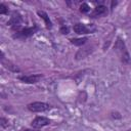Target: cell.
I'll use <instances>...</instances> for the list:
<instances>
[{
    "label": "cell",
    "mask_w": 131,
    "mask_h": 131,
    "mask_svg": "<svg viewBox=\"0 0 131 131\" xmlns=\"http://www.w3.org/2000/svg\"><path fill=\"white\" fill-rule=\"evenodd\" d=\"M38 14L40 15V17H42V18L44 19L46 27H47L48 29H50V28L52 27V24H51V20L49 19V16L47 15V13H46V12H44V11H41V10H39V11H38Z\"/></svg>",
    "instance_id": "obj_8"
},
{
    "label": "cell",
    "mask_w": 131,
    "mask_h": 131,
    "mask_svg": "<svg viewBox=\"0 0 131 131\" xmlns=\"http://www.w3.org/2000/svg\"><path fill=\"white\" fill-rule=\"evenodd\" d=\"M6 12H7V7L4 4H0V13L1 14H4Z\"/></svg>",
    "instance_id": "obj_13"
},
{
    "label": "cell",
    "mask_w": 131,
    "mask_h": 131,
    "mask_svg": "<svg viewBox=\"0 0 131 131\" xmlns=\"http://www.w3.org/2000/svg\"><path fill=\"white\" fill-rule=\"evenodd\" d=\"M18 79L25 83H36L41 79V75H30V76H20Z\"/></svg>",
    "instance_id": "obj_4"
},
{
    "label": "cell",
    "mask_w": 131,
    "mask_h": 131,
    "mask_svg": "<svg viewBox=\"0 0 131 131\" xmlns=\"http://www.w3.org/2000/svg\"><path fill=\"white\" fill-rule=\"evenodd\" d=\"M72 41V43L74 44V45H78V46H80V45H83L86 41H87V38H79V39H72L71 40Z\"/></svg>",
    "instance_id": "obj_10"
},
{
    "label": "cell",
    "mask_w": 131,
    "mask_h": 131,
    "mask_svg": "<svg viewBox=\"0 0 131 131\" xmlns=\"http://www.w3.org/2000/svg\"><path fill=\"white\" fill-rule=\"evenodd\" d=\"M28 108L29 111L31 112H34V113H37V112H44V111H47L50 108V105L48 103H45V102H41V101H36V102H32L28 105Z\"/></svg>",
    "instance_id": "obj_2"
},
{
    "label": "cell",
    "mask_w": 131,
    "mask_h": 131,
    "mask_svg": "<svg viewBox=\"0 0 131 131\" xmlns=\"http://www.w3.org/2000/svg\"><path fill=\"white\" fill-rule=\"evenodd\" d=\"M106 12H107V9H106V7H105L104 5H98V6L95 8L94 12H93V16L103 15V14H105Z\"/></svg>",
    "instance_id": "obj_9"
},
{
    "label": "cell",
    "mask_w": 131,
    "mask_h": 131,
    "mask_svg": "<svg viewBox=\"0 0 131 131\" xmlns=\"http://www.w3.org/2000/svg\"><path fill=\"white\" fill-rule=\"evenodd\" d=\"M91 51H92V50H91V48H89V47L84 48V49H81V50H79V51L77 52V54H76V58H77V59L84 58V57H86Z\"/></svg>",
    "instance_id": "obj_6"
},
{
    "label": "cell",
    "mask_w": 131,
    "mask_h": 131,
    "mask_svg": "<svg viewBox=\"0 0 131 131\" xmlns=\"http://www.w3.org/2000/svg\"><path fill=\"white\" fill-rule=\"evenodd\" d=\"M21 20V18H20V16L19 15H13L12 16V18L9 20V24H11V25H17L19 21Z\"/></svg>",
    "instance_id": "obj_11"
},
{
    "label": "cell",
    "mask_w": 131,
    "mask_h": 131,
    "mask_svg": "<svg viewBox=\"0 0 131 131\" xmlns=\"http://www.w3.org/2000/svg\"><path fill=\"white\" fill-rule=\"evenodd\" d=\"M89 9H90V8H89V6H88L87 3H82V4L80 5V11H81V12H84V13H85V12H88Z\"/></svg>",
    "instance_id": "obj_12"
},
{
    "label": "cell",
    "mask_w": 131,
    "mask_h": 131,
    "mask_svg": "<svg viewBox=\"0 0 131 131\" xmlns=\"http://www.w3.org/2000/svg\"><path fill=\"white\" fill-rule=\"evenodd\" d=\"M5 123H6V120H5L4 118H1V126H2V127H5V126H6Z\"/></svg>",
    "instance_id": "obj_15"
},
{
    "label": "cell",
    "mask_w": 131,
    "mask_h": 131,
    "mask_svg": "<svg viewBox=\"0 0 131 131\" xmlns=\"http://www.w3.org/2000/svg\"><path fill=\"white\" fill-rule=\"evenodd\" d=\"M50 123L49 119L45 118V117H37L32 121V127L34 128H41L43 126H46Z\"/></svg>",
    "instance_id": "obj_3"
},
{
    "label": "cell",
    "mask_w": 131,
    "mask_h": 131,
    "mask_svg": "<svg viewBox=\"0 0 131 131\" xmlns=\"http://www.w3.org/2000/svg\"><path fill=\"white\" fill-rule=\"evenodd\" d=\"M74 31L77 33V34H86L89 32V30L87 29V27L83 24H76L74 26Z\"/></svg>",
    "instance_id": "obj_5"
},
{
    "label": "cell",
    "mask_w": 131,
    "mask_h": 131,
    "mask_svg": "<svg viewBox=\"0 0 131 131\" xmlns=\"http://www.w3.org/2000/svg\"><path fill=\"white\" fill-rule=\"evenodd\" d=\"M36 31H37V28H26V29L21 30L20 32H18V35H20L23 37H28V36L33 35Z\"/></svg>",
    "instance_id": "obj_7"
},
{
    "label": "cell",
    "mask_w": 131,
    "mask_h": 131,
    "mask_svg": "<svg viewBox=\"0 0 131 131\" xmlns=\"http://www.w3.org/2000/svg\"><path fill=\"white\" fill-rule=\"evenodd\" d=\"M60 32H61L62 34H68V33H69V28H68V27H61Z\"/></svg>",
    "instance_id": "obj_14"
},
{
    "label": "cell",
    "mask_w": 131,
    "mask_h": 131,
    "mask_svg": "<svg viewBox=\"0 0 131 131\" xmlns=\"http://www.w3.org/2000/svg\"><path fill=\"white\" fill-rule=\"evenodd\" d=\"M117 51L120 53V56H121V59L123 62L125 63H130L131 62V59H130V55L128 53V51L126 50V47H125V44L124 42L122 41L121 38H118L117 42H116V45H115Z\"/></svg>",
    "instance_id": "obj_1"
},
{
    "label": "cell",
    "mask_w": 131,
    "mask_h": 131,
    "mask_svg": "<svg viewBox=\"0 0 131 131\" xmlns=\"http://www.w3.org/2000/svg\"><path fill=\"white\" fill-rule=\"evenodd\" d=\"M23 131H38V130H34V129H25Z\"/></svg>",
    "instance_id": "obj_16"
}]
</instances>
